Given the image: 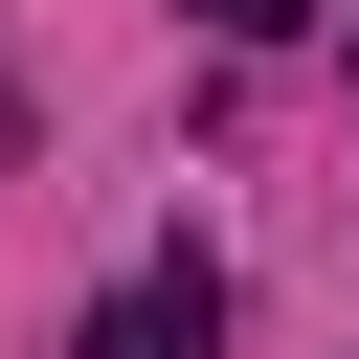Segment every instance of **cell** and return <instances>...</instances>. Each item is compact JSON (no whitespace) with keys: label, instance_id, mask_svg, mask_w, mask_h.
Wrapping results in <instances>:
<instances>
[{"label":"cell","instance_id":"cell-1","mask_svg":"<svg viewBox=\"0 0 359 359\" xmlns=\"http://www.w3.org/2000/svg\"><path fill=\"white\" fill-rule=\"evenodd\" d=\"M202 22H224V45H269V22H314V0H202Z\"/></svg>","mask_w":359,"mask_h":359}]
</instances>
